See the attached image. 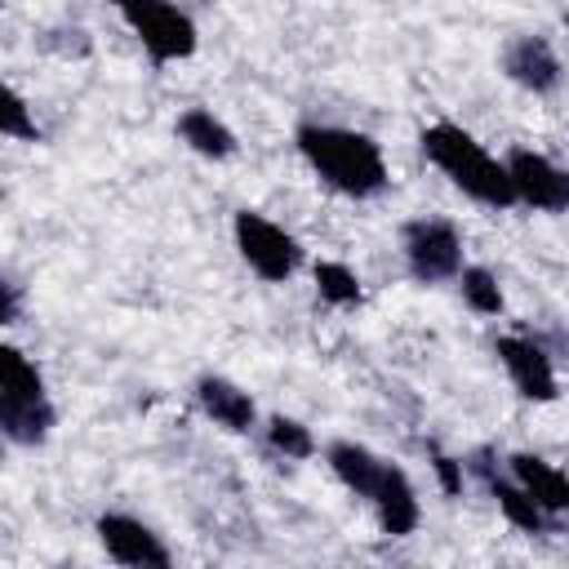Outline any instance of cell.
I'll return each instance as SVG.
<instances>
[{
    "label": "cell",
    "mask_w": 569,
    "mask_h": 569,
    "mask_svg": "<svg viewBox=\"0 0 569 569\" xmlns=\"http://www.w3.org/2000/svg\"><path fill=\"white\" fill-rule=\"evenodd\" d=\"M231 236H236V249H240L244 267H249L253 276H262L267 284H284V280L298 271V262H302L298 240H293L280 222L262 218L258 209H240V213L231 218Z\"/></svg>",
    "instance_id": "5b68a950"
},
{
    "label": "cell",
    "mask_w": 569,
    "mask_h": 569,
    "mask_svg": "<svg viewBox=\"0 0 569 569\" xmlns=\"http://www.w3.org/2000/svg\"><path fill=\"white\" fill-rule=\"evenodd\" d=\"M120 18L129 22V31L138 36V44L147 49L151 62H182L196 53V22L191 13H182L178 4H160V0H129L120 4Z\"/></svg>",
    "instance_id": "8992f818"
},
{
    "label": "cell",
    "mask_w": 569,
    "mask_h": 569,
    "mask_svg": "<svg viewBox=\"0 0 569 569\" xmlns=\"http://www.w3.org/2000/svg\"><path fill=\"white\" fill-rule=\"evenodd\" d=\"M502 71H507V80H516L529 93H556L565 80V67L542 36H516L502 49Z\"/></svg>",
    "instance_id": "8fae6325"
},
{
    "label": "cell",
    "mask_w": 569,
    "mask_h": 569,
    "mask_svg": "<svg viewBox=\"0 0 569 569\" xmlns=\"http://www.w3.org/2000/svg\"><path fill=\"white\" fill-rule=\"evenodd\" d=\"M507 173H511V187H516V204H529V209H542V213H565L569 209V169L547 160L542 151L516 147L507 156Z\"/></svg>",
    "instance_id": "9c48e42d"
},
{
    "label": "cell",
    "mask_w": 569,
    "mask_h": 569,
    "mask_svg": "<svg viewBox=\"0 0 569 569\" xmlns=\"http://www.w3.org/2000/svg\"><path fill=\"white\" fill-rule=\"evenodd\" d=\"M98 542L107 547V556L120 569H173V556H169L164 538L151 525H142L138 516L102 511L98 516Z\"/></svg>",
    "instance_id": "ba28073f"
},
{
    "label": "cell",
    "mask_w": 569,
    "mask_h": 569,
    "mask_svg": "<svg viewBox=\"0 0 569 569\" xmlns=\"http://www.w3.org/2000/svg\"><path fill=\"white\" fill-rule=\"evenodd\" d=\"M325 458H329L333 476H338L356 498H365V502L373 507L382 533L405 538V533L418 529L422 507H418V493H413V485H409V476H405L400 467H391L387 458H378L373 449H365V445H356V440H333V445L325 449Z\"/></svg>",
    "instance_id": "6da1fadb"
},
{
    "label": "cell",
    "mask_w": 569,
    "mask_h": 569,
    "mask_svg": "<svg viewBox=\"0 0 569 569\" xmlns=\"http://www.w3.org/2000/svg\"><path fill=\"white\" fill-rule=\"evenodd\" d=\"M178 138H182L196 156H204V160H227V156H236V133H231L213 111H204V107H187V111L178 116Z\"/></svg>",
    "instance_id": "9a60e30c"
},
{
    "label": "cell",
    "mask_w": 569,
    "mask_h": 569,
    "mask_svg": "<svg viewBox=\"0 0 569 569\" xmlns=\"http://www.w3.org/2000/svg\"><path fill=\"white\" fill-rule=\"evenodd\" d=\"M458 289H462V302L471 311H480V316H498L502 311V289H498V276L489 267H462Z\"/></svg>",
    "instance_id": "e0dca14e"
},
{
    "label": "cell",
    "mask_w": 569,
    "mask_h": 569,
    "mask_svg": "<svg viewBox=\"0 0 569 569\" xmlns=\"http://www.w3.org/2000/svg\"><path fill=\"white\" fill-rule=\"evenodd\" d=\"M511 462V476H516V485L556 520L560 511H569V476L565 471H556L547 458H538V453H511L507 458Z\"/></svg>",
    "instance_id": "4fadbf2b"
},
{
    "label": "cell",
    "mask_w": 569,
    "mask_h": 569,
    "mask_svg": "<svg viewBox=\"0 0 569 569\" xmlns=\"http://www.w3.org/2000/svg\"><path fill=\"white\" fill-rule=\"evenodd\" d=\"M293 142H298L302 160L333 191H342L351 200H369L387 187V160L369 133H356L342 124H302Z\"/></svg>",
    "instance_id": "7a4b0ae2"
},
{
    "label": "cell",
    "mask_w": 569,
    "mask_h": 569,
    "mask_svg": "<svg viewBox=\"0 0 569 569\" xmlns=\"http://www.w3.org/2000/svg\"><path fill=\"white\" fill-rule=\"evenodd\" d=\"M431 471L440 476V489H445V493H462V462H458V458L431 453Z\"/></svg>",
    "instance_id": "ffe728a7"
},
{
    "label": "cell",
    "mask_w": 569,
    "mask_h": 569,
    "mask_svg": "<svg viewBox=\"0 0 569 569\" xmlns=\"http://www.w3.org/2000/svg\"><path fill=\"white\" fill-rule=\"evenodd\" d=\"M493 351H498V360H502L511 387H516L525 400L551 405V400L560 396L556 369H551V356H547L542 342H533V338H525V333H502V338L493 342Z\"/></svg>",
    "instance_id": "30bf717a"
},
{
    "label": "cell",
    "mask_w": 569,
    "mask_h": 569,
    "mask_svg": "<svg viewBox=\"0 0 569 569\" xmlns=\"http://www.w3.org/2000/svg\"><path fill=\"white\" fill-rule=\"evenodd\" d=\"M0 133L4 138H18V142H36L40 138V124H36L27 98L13 84H4V98H0Z\"/></svg>",
    "instance_id": "d6986e66"
},
{
    "label": "cell",
    "mask_w": 569,
    "mask_h": 569,
    "mask_svg": "<svg viewBox=\"0 0 569 569\" xmlns=\"http://www.w3.org/2000/svg\"><path fill=\"white\" fill-rule=\"evenodd\" d=\"M476 471L485 476V489L493 493L498 511H502L516 529H525V533H547V529H551V516H547V511H542V507H538V502H533L516 480H498V476H493V467L485 462V453H476Z\"/></svg>",
    "instance_id": "5bb4252c"
},
{
    "label": "cell",
    "mask_w": 569,
    "mask_h": 569,
    "mask_svg": "<svg viewBox=\"0 0 569 569\" xmlns=\"http://www.w3.org/2000/svg\"><path fill=\"white\" fill-rule=\"evenodd\" d=\"M405 267L418 284H440L462 276V236L445 218H413L405 222Z\"/></svg>",
    "instance_id": "52a82bcc"
},
{
    "label": "cell",
    "mask_w": 569,
    "mask_h": 569,
    "mask_svg": "<svg viewBox=\"0 0 569 569\" xmlns=\"http://www.w3.org/2000/svg\"><path fill=\"white\" fill-rule=\"evenodd\" d=\"M267 445H271L276 453H284V458H311V453H316L311 427H302L298 418H284V413H276V418L267 422Z\"/></svg>",
    "instance_id": "ac0fdd59"
},
{
    "label": "cell",
    "mask_w": 569,
    "mask_h": 569,
    "mask_svg": "<svg viewBox=\"0 0 569 569\" xmlns=\"http://www.w3.org/2000/svg\"><path fill=\"white\" fill-rule=\"evenodd\" d=\"M196 405L227 431H249L253 418H258V405L244 387H236L231 378H218V373H204L196 382Z\"/></svg>",
    "instance_id": "7c38bea8"
},
{
    "label": "cell",
    "mask_w": 569,
    "mask_h": 569,
    "mask_svg": "<svg viewBox=\"0 0 569 569\" xmlns=\"http://www.w3.org/2000/svg\"><path fill=\"white\" fill-rule=\"evenodd\" d=\"M565 31H569V13H565Z\"/></svg>",
    "instance_id": "7402d4cb"
},
{
    "label": "cell",
    "mask_w": 569,
    "mask_h": 569,
    "mask_svg": "<svg viewBox=\"0 0 569 569\" xmlns=\"http://www.w3.org/2000/svg\"><path fill=\"white\" fill-rule=\"evenodd\" d=\"M18 311H22V289H18V280H9V276H4V284H0V320H4V325H13V320H18Z\"/></svg>",
    "instance_id": "44dd1931"
},
{
    "label": "cell",
    "mask_w": 569,
    "mask_h": 569,
    "mask_svg": "<svg viewBox=\"0 0 569 569\" xmlns=\"http://www.w3.org/2000/svg\"><path fill=\"white\" fill-rule=\"evenodd\" d=\"M53 405L31 356L0 347V431L13 445H40L53 431Z\"/></svg>",
    "instance_id": "277c9868"
},
{
    "label": "cell",
    "mask_w": 569,
    "mask_h": 569,
    "mask_svg": "<svg viewBox=\"0 0 569 569\" xmlns=\"http://www.w3.org/2000/svg\"><path fill=\"white\" fill-rule=\"evenodd\" d=\"M422 142V156L462 191L471 196L476 204L485 209H511L516 204V187H511V173H507V160H493L462 124L453 120H436L418 133Z\"/></svg>",
    "instance_id": "3957f363"
},
{
    "label": "cell",
    "mask_w": 569,
    "mask_h": 569,
    "mask_svg": "<svg viewBox=\"0 0 569 569\" xmlns=\"http://www.w3.org/2000/svg\"><path fill=\"white\" fill-rule=\"evenodd\" d=\"M316 293L329 307H351L360 302V276L347 262H316Z\"/></svg>",
    "instance_id": "2e32d148"
}]
</instances>
